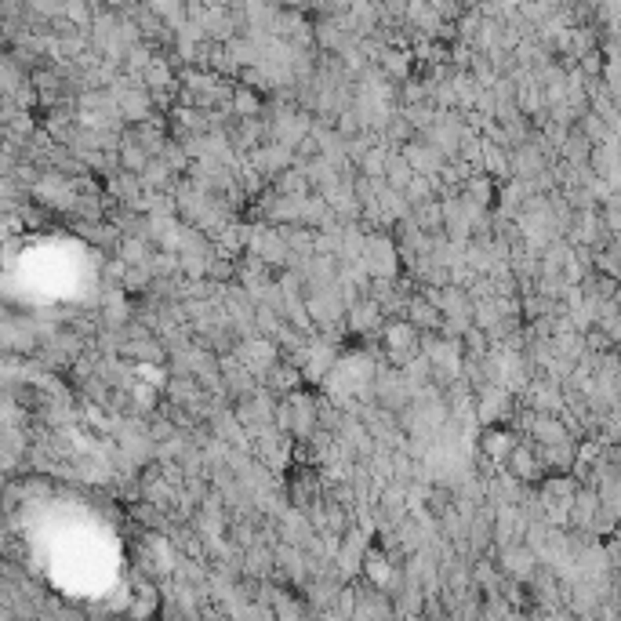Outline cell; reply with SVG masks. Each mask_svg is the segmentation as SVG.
Segmentation results:
<instances>
[{"label":"cell","instance_id":"3957f363","mask_svg":"<svg viewBox=\"0 0 621 621\" xmlns=\"http://www.w3.org/2000/svg\"><path fill=\"white\" fill-rule=\"evenodd\" d=\"M120 157H124V164L131 167V171H142V175H145V153H142L138 145H124Z\"/></svg>","mask_w":621,"mask_h":621},{"label":"cell","instance_id":"277c9868","mask_svg":"<svg viewBox=\"0 0 621 621\" xmlns=\"http://www.w3.org/2000/svg\"><path fill=\"white\" fill-rule=\"evenodd\" d=\"M411 316H418L414 324H421V327H429V324H436V320H440V313L429 309L425 302H411Z\"/></svg>","mask_w":621,"mask_h":621},{"label":"cell","instance_id":"5b68a950","mask_svg":"<svg viewBox=\"0 0 621 621\" xmlns=\"http://www.w3.org/2000/svg\"><path fill=\"white\" fill-rule=\"evenodd\" d=\"M233 105H237L240 113H247V117H251L254 110H259V98H251L247 91H233Z\"/></svg>","mask_w":621,"mask_h":621},{"label":"cell","instance_id":"6da1fadb","mask_svg":"<svg viewBox=\"0 0 621 621\" xmlns=\"http://www.w3.org/2000/svg\"><path fill=\"white\" fill-rule=\"evenodd\" d=\"M512 451H516V440H512L509 433H495V429H487L483 433V455L487 458H512Z\"/></svg>","mask_w":621,"mask_h":621},{"label":"cell","instance_id":"8992f818","mask_svg":"<svg viewBox=\"0 0 621 621\" xmlns=\"http://www.w3.org/2000/svg\"><path fill=\"white\" fill-rule=\"evenodd\" d=\"M403 58H411V55H400V51H393L389 58H385V70L396 73V77H403V73H407V66H411V62H403Z\"/></svg>","mask_w":621,"mask_h":621},{"label":"cell","instance_id":"7a4b0ae2","mask_svg":"<svg viewBox=\"0 0 621 621\" xmlns=\"http://www.w3.org/2000/svg\"><path fill=\"white\" fill-rule=\"evenodd\" d=\"M534 433H538V440L549 443V447H552V443L560 447V443L567 440V429H563L560 421H552V418H538V421H534Z\"/></svg>","mask_w":621,"mask_h":621}]
</instances>
